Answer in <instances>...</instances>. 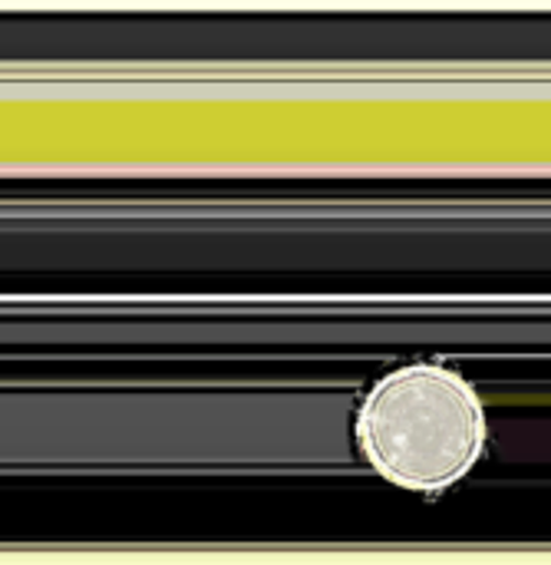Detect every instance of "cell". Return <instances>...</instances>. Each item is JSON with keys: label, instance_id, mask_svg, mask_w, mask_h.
<instances>
[{"label": "cell", "instance_id": "1", "mask_svg": "<svg viewBox=\"0 0 551 565\" xmlns=\"http://www.w3.org/2000/svg\"><path fill=\"white\" fill-rule=\"evenodd\" d=\"M364 463L397 490L440 497L463 483L489 447V414L466 374L413 361L383 374L354 414Z\"/></svg>", "mask_w": 551, "mask_h": 565}]
</instances>
